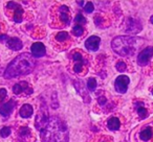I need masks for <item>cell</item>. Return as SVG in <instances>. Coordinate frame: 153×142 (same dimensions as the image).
I'll use <instances>...</instances> for the list:
<instances>
[{
  "mask_svg": "<svg viewBox=\"0 0 153 142\" xmlns=\"http://www.w3.org/2000/svg\"><path fill=\"white\" fill-rule=\"evenodd\" d=\"M10 134H11V127H2L1 131H0V136L2 138H7V136H10Z\"/></svg>",
  "mask_w": 153,
  "mask_h": 142,
  "instance_id": "22",
  "label": "cell"
},
{
  "mask_svg": "<svg viewBox=\"0 0 153 142\" xmlns=\"http://www.w3.org/2000/svg\"><path fill=\"white\" fill-rule=\"evenodd\" d=\"M72 32H74V36L80 37V36H82V35H83L84 29H83V27H82L81 25H79V24H76V25L74 26V28H72Z\"/></svg>",
  "mask_w": 153,
  "mask_h": 142,
  "instance_id": "20",
  "label": "cell"
},
{
  "mask_svg": "<svg viewBox=\"0 0 153 142\" xmlns=\"http://www.w3.org/2000/svg\"><path fill=\"white\" fill-rule=\"evenodd\" d=\"M7 46L9 47L10 49L12 50H15V51H18L23 47V44H22L21 40L18 38H9L7 41Z\"/></svg>",
  "mask_w": 153,
  "mask_h": 142,
  "instance_id": "10",
  "label": "cell"
},
{
  "mask_svg": "<svg viewBox=\"0 0 153 142\" xmlns=\"http://www.w3.org/2000/svg\"><path fill=\"white\" fill-rule=\"evenodd\" d=\"M46 53V49H45V46L43 45V43L41 42H36L32 45V54L33 57H40L45 55Z\"/></svg>",
  "mask_w": 153,
  "mask_h": 142,
  "instance_id": "9",
  "label": "cell"
},
{
  "mask_svg": "<svg viewBox=\"0 0 153 142\" xmlns=\"http://www.w3.org/2000/svg\"><path fill=\"white\" fill-rule=\"evenodd\" d=\"M22 19H23V11H22L21 7H18V9L15 10V14H14V21L17 22V23H20L22 22Z\"/></svg>",
  "mask_w": 153,
  "mask_h": 142,
  "instance_id": "17",
  "label": "cell"
},
{
  "mask_svg": "<svg viewBox=\"0 0 153 142\" xmlns=\"http://www.w3.org/2000/svg\"><path fill=\"white\" fill-rule=\"evenodd\" d=\"M101 39L98 36H91L85 42V47L90 51H97L100 47Z\"/></svg>",
  "mask_w": 153,
  "mask_h": 142,
  "instance_id": "7",
  "label": "cell"
},
{
  "mask_svg": "<svg viewBox=\"0 0 153 142\" xmlns=\"http://www.w3.org/2000/svg\"><path fill=\"white\" fill-rule=\"evenodd\" d=\"M78 3H79V4H81V5H82L84 2H83V1H78Z\"/></svg>",
  "mask_w": 153,
  "mask_h": 142,
  "instance_id": "31",
  "label": "cell"
},
{
  "mask_svg": "<svg viewBox=\"0 0 153 142\" xmlns=\"http://www.w3.org/2000/svg\"><path fill=\"white\" fill-rule=\"evenodd\" d=\"M48 120H49V118H48V116H47V112L46 111L43 112V111L41 110L36 116V121H35L36 129H38V131H43V129H45V127L47 125V123H48Z\"/></svg>",
  "mask_w": 153,
  "mask_h": 142,
  "instance_id": "5",
  "label": "cell"
},
{
  "mask_svg": "<svg viewBox=\"0 0 153 142\" xmlns=\"http://www.w3.org/2000/svg\"><path fill=\"white\" fill-rule=\"evenodd\" d=\"M150 20H151V23L153 24V16H152V17H151V19H150Z\"/></svg>",
  "mask_w": 153,
  "mask_h": 142,
  "instance_id": "32",
  "label": "cell"
},
{
  "mask_svg": "<svg viewBox=\"0 0 153 142\" xmlns=\"http://www.w3.org/2000/svg\"><path fill=\"white\" fill-rule=\"evenodd\" d=\"M71 57L76 63H78V62H79V63H86V61L84 60L83 55H82L80 52H74L71 54Z\"/></svg>",
  "mask_w": 153,
  "mask_h": 142,
  "instance_id": "19",
  "label": "cell"
},
{
  "mask_svg": "<svg viewBox=\"0 0 153 142\" xmlns=\"http://www.w3.org/2000/svg\"><path fill=\"white\" fill-rule=\"evenodd\" d=\"M113 51L122 57H131L136 50V39L129 36L117 37L111 42Z\"/></svg>",
  "mask_w": 153,
  "mask_h": 142,
  "instance_id": "3",
  "label": "cell"
},
{
  "mask_svg": "<svg viewBox=\"0 0 153 142\" xmlns=\"http://www.w3.org/2000/svg\"><path fill=\"white\" fill-rule=\"evenodd\" d=\"M34 113V109L30 104H23L19 111V114L22 118H30Z\"/></svg>",
  "mask_w": 153,
  "mask_h": 142,
  "instance_id": "11",
  "label": "cell"
},
{
  "mask_svg": "<svg viewBox=\"0 0 153 142\" xmlns=\"http://www.w3.org/2000/svg\"><path fill=\"white\" fill-rule=\"evenodd\" d=\"M7 39H9V37L7 36V35H0V42L1 43H7Z\"/></svg>",
  "mask_w": 153,
  "mask_h": 142,
  "instance_id": "29",
  "label": "cell"
},
{
  "mask_svg": "<svg viewBox=\"0 0 153 142\" xmlns=\"http://www.w3.org/2000/svg\"><path fill=\"white\" fill-rule=\"evenodd\" d=\"M7 7H10V9H18V7H20L19 4H17V3L13 2V1H11V2L7 3Z\"/></svg>",
  "mask_w": 153,
  "mask_h": 142,
  "instance_id": "28",
  "label": "cell"
},
{
  "mask_svg": "<svg viewBox=\"0 0 153 142\" xmlns=\"http://www.w3.org/2000/svg\"><path fill=\"white\" fill-rule=\"evenodd\" d=\"M36 62L34 57L27 52L21 53L13 60L7 67L4 72L5 79H14L30 73L34 70Z\"/></svg>",
  "mask_w": 153,
  "mask_h": 142,
  "instance_id": "1",
  "label": "cell"
},
{
  "mask_svg": "<svg viewBox=\"0 0 153 142\" xmlns=\"http://www.w3.org/2000/svg\"><path fill=\"white\" fill-rule=\"evenodd\" d=\"M94 3L92 2H87L85 5V12H87V13H92L94 12Z\"/></svg>",
  "mask_w": 153,
  "mask_h": 142,
  "instance_id": "27",
  "label": "cell"
},
{
  "mask_svg": "<svg viewBox=\"0 0 153 142\" xmlns=\"http://www.w3.org/2000/svg\"><path fill=\"white\" fill-rule=\"evenodd\" d=\"M42 142H68V131L66 124L58 117H51L48 123L41 131Z\"/></svg>",
  "mask_w": 153,
  "mask_h": 142,
  "instance_id": "2",
  "label": "cell"
},
{
  "mask_svg": "<svg viewBox=\"0 0 153 142\" xmlns=\"http://www.w3.org/2000/svg\"><path fill=\"white\" fill-rule=\"evenodd\" d=\"M27 89H30V88H28V84L26 82H20L13 87V92L15 94H21L23 92L26 93Z\"/></svg>",
  "mask_w": 153,
  "mask_h": 142,
  "instance_id": "12",
  "label": "cell"
},
{
  "mask_svg": "<svg viewBox=\"0 0 153 142\" xmlns=\"http://www.w3.org/2000/svg\"><path fill=\"white\" fill-rule=\"evenodd\" d=\"M120 127H121V122H120V119L117 117H111L107 122V127L110 131H117Z\"/></svg>",
  "mask_w": 153,
  "mask_h": 142,
  "instance_id": "14",
  "label": "cell"
},
{
  "mask_svg": "<svg viewBox=\"0 0 153 142\" xmlns=\"http://www.w3.org/2000/svg\"><path fill=\"white\" fill-rule=\"evenodd\" d=\"M60 19L65 24H69V9L66 5L60 7Z\"/></svg>",
  "mask_w": 153,
  "mask_h": 142,
  "instance_id": "13",
  "label": "cell"
},
{
  "mask_svg": "<svg viewBox=\"0 0 153 142\" xmlns=\"http://www.w3.org/2000/svg\"><path fill=\"white\" fill-rule=\"evenodd\" d=\"M117 69L119 70L120 72H124L126 69H127V65H126L124 62H119L117 64Z\"/></svg>",
  "mask_w": 153,
  "mask_h": 142,
  "instance_id": "26",
  "label": "cell"
},
{
  "mask_svg": "<svg viewBox=\"0 0 153 142\" xmlns=\"http://www.w3.org/2000/svg\"><path fill=\"white\" fill-rule=\"evenodd\" d=\"M69 39V35L66 32H60L56 35V40L59 41V42H64V41L68 40Z\"/></svg>",
  "mask_w": 153,
  "mask_h": 142,
  "instance_id": "18",
  "label": "cell"
},
{
  "mask_svg": "<svg viewBox=\"0 0 153 142\" xmlns=\"http://www.w3.org/2000/svg\"><path fill=\"white\" fill-rule=\"evenodd\" d=\"M153 55V47L149 46L147 48H145L144 50H142L140 52L137 57V64L140 66H145L148 64V62L150 61V59Z\"/></svg>",
  "mask_w": 153,
  "mask_h": 142,
  "instance_id": "6",
  "label": "cell"
},
{
  "mask_svg": "<svg viewBox=\"0 0 153 142\" xmlns=\"http://www.w3.org/2000/svg\"><path fill=\"white\" fill-rule=\"evenodd\" d=\"M152 135H153L152 129L148 127H146L145 129H143V131L140 133V138L142 140H144V141H147V140L151 139Z\"/></svg>",
  "mask_w": 153,
  "mask_h": 142,
  "instance_id": "16",
  "label": "cell"
},
{
  "mask_svg": "<svg viewBox=\"0 0 153 142\" xmlns=\"http://www.w3.org/2000/svg\"><path fill=\"white\" fill-rule=\"evenodd\" d=\"M16 102L13 99H11L10 102H7V104H3L0 106V114L3 117H7L12 114L14 108H15Z\"/></svg>",
  "mask_w": 153,
  "mask_h": 142,
  "instance_id": "8",
  "label": "cell"
},
{
  "mask_svg": "<svg viewBox=\"0 0 153 142\" xmlns=\"http://www.w3.org/2000/svg\"><path fill=\"white\" fill-rule=\"evenodd\" d=\"M129 83H130L129 77H126V75H120V77H117V79H115V83H114L115 90L121 94L126 93Z\"/></svg>",
  "mask_w": 153,
  "mask_h": 142,
  "instance_id": "4",
  "label": "cell"
},
{
  "mask_svg": "<svg viewBox=\"0 0 153 142\" xmlns=\"http://www.w3.org/2000/svg\"><path fill=\"white\" fill-rule=\"evenodd\" d=\"M83 66H84V63H76L74 66V71L76 73H80L82 72V70H83Z\"/></svg>",
  "mask_w": 153,
  "mask_h": 142,
  "instance_id": "24",
  "label": "cell"
},
{
  "mask_svg": "<svg viewBox=\"0 0 153 142\" xmlns=\"http://www.w3.org/2000/svg\"><path fill=\"white\" fill-rule=\"evenodd\" d=\"M136 111H137V114L138 116L140 117L142 119H145L148 117V112H147V110L144 108V104H142V102H136Z\"/></svg>",
  "mask_w": 153,
  "mask_h": 142,
  "instance_id": "15",
  "label": "cell"
},
{
  "mask_svg": "<svg viewBox=\"0 0 153 142\" xmlns=\"http://www.w3.org/2000/svg\"><path fill=\"white\" fill-rule=\"evenodd\" d=\"M30 129H28V127H20L19 135L21 136V137L25 138L27 135H30Z\"/></svg>",
  "mask_w": 153,
  "mask_h": 142,
  "instance_id": "23",
  "label": "cell"
},
{
  "mask_svg": "<svg viewBox=\"0 0 153 142\" xmlns=\"http://www.w3.org/2000/svg\"><path fill=\"white\" fill-rule=\"evenodd\" d=\"M74 21H76V23H81V24L86 23V19L83 17L82 14H78V15L76 16V18H74Z\"/></svg>",
  "mask_w": 153,
  "mask_h": 142,
  "instance_id": "25",
  "label": "cell"
},
{
  "mask_svg": "<svg viewBox=\"0 0 153 142\" xmlns=\"http://www.w3.org/2000/svg\"><path fill=\"white\" fill-rule=\"evenodd\" d=\"M152 94H153V91H152Z\"/></svg>",
  "mask_w": 153,
  "mask_h": 142,
  "instance_id": "33",
  "label": "cell"
},
{
  "mask_svg": "<svg viewBox=\"0 0 153 142\" xmlns=\"http://www.w3.org/2000/svg\"><path fill=\"white\" fill-rule=\"evenodd\" d=\"M98 102H99V104H100V106H104V104H106V98L101 96V97L98 98Z\"/></svg>",
  "mask_w": 153,
  "mask_h": 142,
  "instance_id": "30",
  "label": "cell"
},
{
  "mask_svg": "<svg viewBox=\"0 0 153 142\" xmlns=\"http://www.w3.org/2000/svg\"><path fill=\"white\" fill-rule=\"evenodd\" d=\"M97 81L94 79H88V82H87V88H88V90L89 91H94L96 90V88H97Z\"/></svg>",
  "mask_w": 153,
  "mask_h": 142,
  "instance_id": "21",
  "label": "cell"
}]
</instances>
